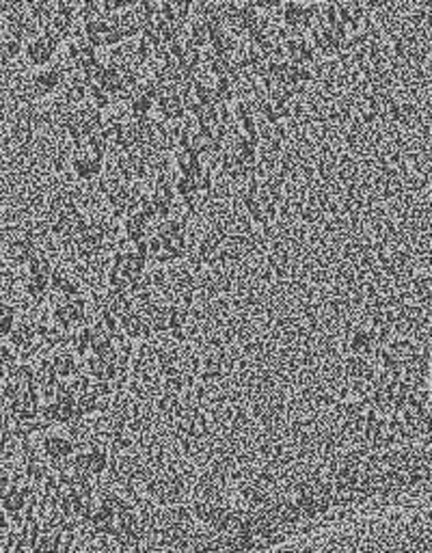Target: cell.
I'll return each instance as SVG.
<instances>
[{"label": "cell", "instance_id": "cell-9", "mask_svg": "<svg viewBox=\"0 0 432 553\" xmlns=\"http://www.w3.org/2000/svg\"><path fill=\"white\" fill-rule=\"evenodd\" d=\"M95 61H97V50H93L83 37L69 41V46H67V63L76 71H83L85 67H89Z\"/></svg>", "mask_w": 432, "mask_h": 553}, {"label": "cell", "instance_id": "cell-13", "mask_svg": "<svg viewBox=\"0 0 432 553\" xmlns=\"http://www.w3.org/2000/svg\"><path fill=\"white\" fill-rule=\"evenodd\" d=\"M186 324H188V312L182 305H169L167 307V333L175 342L186 340Z\"/></svg>", "mask_w": 432, "mask_h": 553}, {"label": "cell", "instance_id": "cell-17", "mask_svg": "<svg viewBox=\"0 0 432 553\" xmlns=\"http://www.w3.org/2000/svg\"><path fill=\"white\" fill-rule=\"evenodd\" d=\"M173 188H175V197H180L184 204L188 206V210H193V206L197 204V199H199L193 175H175V178H173Z\"/></svg>", "mask_w": 432, "mask_h": 553}, {"label": "cell", "instance_id": "cell-20", "mask_svg": "<svg viewBox=\"0 0 432 553\" xmlns=\"http://www.w3.org/2000/svg\"><path fill=\"white\" fill-rule=\"evenodd\" d=\"M154 236H158L160 240H171V238H180V236H186V225L184 220L180 218H162L154 225V232H151Z\"/></svg>", "mask_w": 432, "mask_h": 553}, {"label": "cell", "instance_id": "cell-16", "mask_svg": "<svg viewBox=\"0 0 432 553\" xmlns=\"http://www.w3.org/2000/svg\"><path fill=\"white\" fill-rule=\"evenodd\" d=\"M173 164H175L177 175H193L195 171L203 167V160L197 152H193V149H175Z\"/></svg>", "mask_w": 432, "mask_h": 553}, {"label": "cell", "instance_id": "cell-10", "mask_svg": "<svg viewBox=\"0 0 432 553\" xmlns=\"http://www.w3.org/2000/svg\"><path fill=\"white\" fill-rule=\"evenodd\" d=\"M7 340H9V344L15 350H22V353L27 355L29 350L35 348V342H37L35 322H31V320H18V324L13 326V331L9 333Z\"/></svg>", "mask_w": 432, "mask_h": 553}, {"label": "cell", "instance_id": "cell-27", "mask_svg": "<svg viewBox=\"0 0 432 553\" xmlns=\"http://www.w3.org/2000/svg\"><path fill=\"white\" fill-rule=\"evenodd\" d=\"M18 324V314L9 305H0V337H9L13 326Z\"/></svg>", "mask_w": 432, "mask_h": 553}, {"label": "cell", "instance_id": "cell-23", "mask_svg": "<svg viewBox=\"0 0 432 553\" xmlns=\"http://www.w3.org/2000/svg\"><path fill=\"white\" fill-rule=\"evenodd\" d=\"M63 97H65V104H67L69 108H78V106L87 104V87H85L78 78H76L74 83H69V85L65 87Z\"/></svg>", "mask_w": 432, "mask_h": 553}, {"label": "cell", "instance_id": "cell-24", "mask_svg": "<svg viewBox=\"0 0 432 553\" xmlns=\"http://www.w3.org/2000/svg\"><path fill=\"white\" fill-rule=\"evenodd\" d=\"M184 39L190 46L199 48V50H206L208 48V35H206V27H203V20L201 18H197V20H193L188 24V31H186Z\"/></svg>", "mask_w": 432, "mask_h": 553}, {"label": "cell", "instance_id": "cell-2", "mask_svg": "<svg viewBox=\"0 0 432 553\" xmlns=\"http://www.w3.org/2000/svg\"><path fill=\"white\" fill-rule=\"evenodd\" d=\"M106 160L91 154L87 147H74L71 156H69V169L71 173L78 178L81 182H93L97 180L102 173H104Z\"/></svg>", "mask_w": 432, "mask_h": 553}, {"label": "cell", "instance_id": "cell-6", "mask_svg": "<svg viewBox=\"0 0 432 553\" xmlns=\"http://www.w3.org/2000/svg\"><path fill=\"white\" fill-rule=\"evenodd\" d=\"M348 348H350V357L368 359L370 355H374L376 348H378L376 329H368V326H357V329H352L350 340H348Z\"/></svg>", "mask_w": 432, "mask_h": 553}, {"label": "cell", "instance_id": "cell-3", "mask_svg": "<svg viewBox=\"0 0 432 553\" xmlns=\"http://www.w3.org/2000/svg\"><path fill=\"white\" fill-rule=\"evenodd\" d=\"M175 188H173V178L169 173H158L154 178V184H151V190H149V201L151 206H154L156 214H158V220L162 218H169L171 212H173V206H175Z\"/></svg>", "mask_w": 432, "mask_h": 553}, {"label": "cell", "instance_id": "cell-19", "mask_svg": "<svg viewBox=\"0 0 432 553\" xmlns=\"http://www.w3.org/2000/svg\"><path fill=\"white\" fill-rule=\"evenodd\" d=\"M125 104H128V113L130 117H149L151 111L156 108L154 104V99H151L149 95H145L139 87L134 89V93L125 99Z\"/></svg>", "mask_w": 432, "mask_h": 553}, {"label": "cell", "instance_id": "cell-4", "mask_svg": "<svg viewBox=\"0 0 432 553\" xmlns=\"http://www.w3.org/2000/svg\"><path fill=\"white\" fill-rule=\"evenodd\" d=\"M65 83V74L61 67L57 65H48V67H41L35 71V76L31 80V87H33V93L37 97H50L53 93H57Z\"/></svg>", "mask_w": 432, "mask_h": 553}, {"label": "cell", "instance_id": "cell-22", "mask_svg": "<svg viewBox=\"0 0 432 553\" xmlns=\"http://www.w3.org/2000/svg\"><path fill=\"white\" fill-rule=\"evenodd\" d=\"M117 29H119L123 41L141 35V24H139L137 15L132 13V9H130V11H123V13L117 15Z\"/></svg>", "mask_w": 432, "mask_h": 553}, {"label": "cell", "instance_id": "cell-5", "mask_svg": "<svg viewBox=\"0 0 432 553\" xmlns=\"http://www.w3.org/2000/svg\"><path fill=\"white\" fill-rule=\"evenodd\" d=\"M156 111L160 115L162 121H184L186 117V111H184V104H182V97H180V89L175 85H169L165 95L156 102Z\"/></svg>", "mask_w": 432, "mask_h": 553}, {"label": "cell", "instance_id": "cell-28", "mask_svg": "<svg viewBox=\"0 0 432 553\" xmlns=\"http://www.w3.org/2000/svg\"><path fill=\"white\" fill-rule=\"evenodd\" d=\"M0 365L5 370H13L18 365V350L9 344H0Z\"/></svg>", "mask_w": 432, "mask_h": 553}, {"label": "cell", "instance_id": "cell-18", "mask_svg": "<svg viewBox=\"0 0 432 553\" xmlns=\"http://www.w3.org/2000/svg\"><path fill=\"white\" fill-rule=\"evenodd\" d=\"M71 353L76 357H89L91 355V326L85 324V326H78V329H74L69 333V344Z\"/></svg>", "mask_w": 432, "mask_h": 553}, {"label": "cell", "instance_id": "cell-12", "mask_svg": "<svg viewBox=\"0 0 432 553\" xmlns=\"http://www.w3.org/2000/svg\"><path fill=\"white\" fill-rule=\"evenodd\" d=\"M121 232H123V240L128 244H137L141 240H145L147 236H151L154 227L147 225L137 212H130L128 216H123L121 220Z\"/></svg>", "mask_w": 432, "mask_h": 553}, {"label": "cell", "instance_id": "cell-14", "mask_svg": "<svg viewBox=\"0 0 432 553\" xmlns=\"http://www.w3.org/2000/svg\"><path fill=\"white\" fill-rule=\"evenodd\" d=\"M212 102L216 106H232L236 99V80L232 78H212L210 85Z\"/></svg>", "mask_w": 432, "mask_h": 553}, {"label": "cell", "instance_id": "cell-1", "mask_svg": "<svg viewBox=\"0 0 432 553\" xmlns=\"http://www.w3.org/2000/svg\"><path fill=\"white\" fill-rule=\"evenodd\" d=\"M61 43H63V41H59L57 37H53L50 33L41 31V33L35 35L31 41L24 43L22 55H24V59H27V63H29L31 67L41 69V67L53 65L57 52L61 50Z\"/></svg>", "mask_w": 432, "mask_h": 553}, {"label": "cell", "instance_id": "cell-15", "mask_svg": "<svg viewBox=\"0 0 432 553\" xmlns=\"http://www.w3.org/2000/svg\"><path fill=\"white\" fill-rule=\"evenodd\" d=\"M260 115L270 123V125H277L286 119L292 117V104H281V102H272V99L264 97L260 102Z\"/></svg>", "mask_w": 432, "mask_h": 553}, {"label": "cell", "instance_id": "cell-8", "mask_svg": "<svg viewBox=\"0 0 432 553\" xmlns=\"http://www.w3.org/2000/svg\"><path fill=\"white\" fill-rule=\"evenodd\" d=\"M50 365H53L55 374L59 376V381H69L74 379L76 374L83 372V365L78 363V357H76L71 350H65V348H59L53 353V357L48 359Z\"/></svg>", "mask_w": 432, "mask_h": 553}, {"label": "cell", "instance_id": "cell-25", "mask_svg": "<svg viewBox=\"0 0 432 553\" xmlns=\"http://www.w3.org/2000/svg\"><path fill=\"white\" fill-rule=\"evenodd\" d=\"M87 104L97 108L99 113H104L113 106V97L102 87H89L87 89Z\"/></svg>", "mask_w": 432, "mask_h": 553}, {"label": "cell", "instance_id": "cell-26", "mask_svg": "<svg viewBox=\"0 0 432 553\" xmlns=\"http://www.w3.org/2000/svg\"><path fill=\"white\" fill-rule=\"evenodd\" d=\"M193 180H195V186H197V192H212L214 190V171L210 167L203 164L199 171L193 173Z\"/></svg>", "mask_w": 432, "mask_h": 553}, {"label": "cell", "instance_id": "cell-21", "mask_svg": "<svg viewBox=\"0 0 432 553\" xmlns=\"http://www.w3.org/2000/svg\"><path fill=\"white\" fill-rule=\"evenodd\" d=\"M24 266H27V274L29 276H37V279H50V274H53V270H55L50 258L39 253V251Z\"/></svg>", "mask_w": 432, "mask_h": 553}, {"label": "cell", "instance_id": "cell-11", "mask_svg": "<svg viewBox=\"0 0 432 553\" xmlns=\"http://www.w3.org/2000/svg\"><path fill=\"white\" fill-rule=\"evenodd\" d=\"M50 294H61L63 298L81 296V284L65 268H55L50 274Z\"/></svg>", "mask_w": 432, "mask_h": 553}, {"label": "cell", "instance_id": "cell-7", "mask_svg": "<svg viewBox=\"0 0 432 553\" xmlns=\"http://www.w3.org/2000/svg\"><path fill=\"white\" fill-rule=\"evenodd\" d=\"M119 331L123 333V337L128 342H145V340H151L154 333H151L147 320L139 314V312H130L125 314L121 320H119Z\"/></svg>", "mask_w": 432, "mask_h": 553}]
</instances>
